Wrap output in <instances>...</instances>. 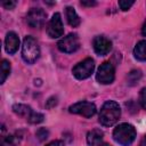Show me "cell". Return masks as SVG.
<instances>
[{"label":"cell","instance_id":"obj_1","mask_svg":"<svg viewBox=\"0 0 146 146\" xmlns=\"http://www.w3.org/2000/svg\"><path fill=\"white\" fill-rule=\"evenodd\" d=\"M121 115V108L114 100H107L100 108L99 122L105 127H111L117 122Z\"/></svg>","mask_w":146,"mask_h":146},{"label":"cell","instance_id":"obj_2","mask_svg":"<svg viewBox=\"0 0 146 146\" xmlns=\"http://www.w3.org/2000/svg\"><path fill=\"white\" fill-rule=\"evenodd\" d=\"M136 135H137L136 129L130 123H121L113 130L114 140L122 146L131 145L136 139Z\"/></svg>","mask_w":146,"mask_h":146},{"label":"cell","instance_id":"obj_3","mask_svg":"<svg viewBox=\"0 0 146 146\" xmlns=\"http://www.w3.org/2000/svg\"><path fill=\"white\" fill-rule=\"evenodd\" d=\"M39 56H40V48L36 40L31 35H26L23 40V46H22L23 59L29 64H33L34 62H36Z\"/></svg>","mask_w":146,"mask_h":146},{"label":"cell","instance_id":"obj_4","mask_svg":"<svg viewBox=\"0 0 146 146\" xmlns=\"http://www.w3.org/2000/svg\"><path fill=\"white\" fill-rule=\"evenodd\" d=\"M13 111L17 115L23 116L24 119H26V121L30 122V123H32V124L41 123L44 120V116H43L42 113L34 112L30 106L24 105V104H15L13 106Z\"/></svg>","mask_w":146,"mask_h":146},{"label":"cell","instance_id":"obj_5","mask_svg":"<svg viewBox=\"0 0 146 146\" xmlns=\"http://www.w3.org/2000/svg\"><path fill=\"white\" fill-rule=\"evenodd\" d=\"M94 70H95V62H94V59L92 58H86L82 62L78 63L73 67L72 73H73V75L76 79L83 80V79L89 78L92 74Z\"/></svg>","mask_w":146,"mask_h":146},{"label":"cell","instance_id":"obj_6","mask_svg":"<svg viewBox=\"0 0 146 146\" xmlns=\"http://www.w3.org/2000/svg\"><path fill=\"white\" fill-rule=\"evenodd\" d=\"M57 47L58 49L62 51V52H66V54H71V52H74L79 49L80 47V40H79V36L75 34V33H70L67 34L66 36L62 38L58 43H57Z\"/></svg>","mask_w":146,"mask_h":146},{"label":"cell","instance_id":"obj_7","mask_svg":"<svg viewBox=\"0 0 146 146\" xmlns=\"http://www.w3.org/2000/svg\"><path fill=\"white\" fill-rule=\"evenodd\" d=\"M114 78H115V70H114V66L110 63V62H104L97 73H96V79L99 83L102 84H110L114 81Z\"/></svg>","mask_w":146,"mask_h":146},{"label":"cell","instance_id":"obj_8","mask_svg":"<svg viewBox=\"0 0 146 146\" xmlns=\"http://www.w3.org/2000/svg\"><path fill=\"white\" fill-rule=\"evenodd\" d=\"M47 13L41 8H32L26 15V23L33 29H40L44 25Z\"/></svg>","mask_w":146,"mask_h":146},{"label":"cell","instance_id":"obj_9","mask_svg":"<svg viewBox=\"0 0 146 146\" xmlns=\"http://www.w3.org/2000/svg\"><path fill=\"white\" fill-rule=\"evenodd\" d=\"M70 112L73 113V114H79V115H82L84 117H91L92 115L96 114V105L94 103H90V102H78L73 105L70 106Z\"/></svg>","mask_w":146,"mask_h":146},{"label":"cell","instance_id":"obj_10","mask_svg":"<svg viewBox=\"0 0 146 146\" xmlns=\"http://www.w3.org/2000/svg\"><path fill=\"white\" fill-rule=\"evenodd\" d=\"M47 33L51 39H56L63 35L64 33V27H63V22L60 18L59 13H55L52 17L50 18L48 25H47Z\"/></svg>","mask_w":146,"mask_h":146},{"label":"cell","instance_id":"obj_11","mask_svg":"<svg viewBox=\"0 0 146 146\" xmlns=\"http://www.w3.org/2000/svg\"><path fill=\"white\" fill-rule=\"evenodd\" d=\"M94 50L99 56H105L112 50V42L104 35H98L92 41Z\"/></svg>","mask_w":146,"mask_h":146},{"label":"cell","instance_id":"obj_12","mask_svg":"<svg viewBox=\"0 0 146 146\" xmlns=\"http://www.w3.org/2000/svg\"><path fill=\"white\" fill-rule=\"evenodd\" d=\"M87 141L89 146H111L104 141V132L100 129H92L87 135Z\"/></svg>","mask_w":146,"mask_h":146},{"label":"cell","instance_id":"obj_13","mask_svg":"<svg viewBox=\"0 0 146 146\" xmlns=\"http://www.w3.org/2000/svg\"><path fill=\"white\" fill-rule=\"evenodd\" d=\"M18 46H19L18 35L15 32H8L7 35H6V39H5V48H6V51L8 54L13 55V54H15L17 51Z\"/></svg>","mask_w":146,"mask_h":146},{"label":"cell","instance_id":"obj_14","mask_svg":"<svg viewBox=\"0 0 146 146\" xmlns=\"http://www.w3.org/2000/svg\"><path fill=\"white\" fill-rule=\"evenodd\" d=\"M65 14H66V18H67V23L72 26V27H76L80 25L81 19L79 17V15L76 14L75 9L73 7H66L65 9Z\"/></svg>","mask_w":146,"mask_h":146},{"label":"cell","instance_id":"obj_15","mask_svg":"<svg viewBox=\"0 0 146 146\" xmlns=\"http://www.w3.org/2000/svg\"><path fill=\"white\" fill-rule=\"evenodd\" d=\"M133 55L138 60H146V40H141L136 44L133 49Z\"/></svg>","mask_w":146,"mask_h":146},{"label":"cell","instance_id":"obj_16","mask_svg":"<svg viewBox=\"0 0 146 146\" xmlns=\"http://www.w3.org/2000/svg\"><path fill=\"white\" fill-rule=\"evenodd\" d=\"M10 74V63L7 59H2L1 62V76H0V83H3L8 75Z\"/></svg>","mask_w":146,"mask_h":146},{"label":"cell","instance_id":"obj_17","mask_svg":"<svg viewBox=\"0 0 146 146\" xmlns=\"http://www.w3.org/2000/svg\"><path fill=\"white\" fill-rule=\"evenodd\" d=\"M17 137L14 135H8V136H3L2 140H1V146H16L17 144Z\"/></svg>","mask_w":146,"mask_h":146},{"label":"cell","instance_id":"obj_18","mask_svg":"<svg viewBox=\"0 0 146 146\" xmlns=\"http://www.w3.org/2000/svg\"><path fill=\"white\" fill-rule=\"evenodd\" d=\"M141 78V72L139 70H133L128 74V81L130 82V84H133L135 82H137L139 79Z\"/></svg>","mask_w":146,"mask_h":146},{"label":"cell","instance_id":"obj_19","mask_svg":"<svg viewBox=\"0 0 146 146\" xmlns=\"http://www.w3.org/2000/svg\"><path fill=\"white\" fill-rule=\"evenodd\" d=\"M139 104L144 110H146V87H144L139 92Z\"/></svg>","mask_w":146,"mask_h":146},{"label":"cell","instance_id":"obj_20","mask_svg":"<svg viewBox=\"0 0 146 146\" xmlns=\"http://www.w3.org/2000/svg\"><path fill=\"white\" fill-rule=\"evenodd\" d=\"M48 130H46L44 128H41V129H39L38 131H36V137L39 138V140H44L47 137H48Z\"/></svg>","mask_w":146,"mask_h":146},{"label":"cell","instance_id":"obj_21","mask_svg":"<svg viewBox=\"0 0 146 146\" xmlns=\"http://www.w3.org/2000/svg\"><path fill=\"white\" fill-rule=\"evenodd\" d=\"M132 5H133V1H124V0L119 1V6L122 10H128Z\"/></svg>","mask_w":146,"mask_h":146},{"label":"cell","instance_id":"obj_22","mask_svg":"<svg viewBox=\"0 0 146 146\" xmlns=\"http://www.w3.org/2000/svg\"><path fill=\"white\" fill-rule=\"evenodd\" d=\"M2 6L6 9H13L16 6V1H3L2 2Z\"/></svg>","mask_w":146,"mask_h":146},{"label":"cell","instance_id":"obj_23","mask_svg":"<svg viewBox=\"0 0 146 146\" xmlns=\"http://www.w3.org/2000/svg\"><path fill=\"white\" fill-rule=\"evenodd\" d=\"M56 104H57V98H56V97H51V98H49V99H48V102H47L46 106H47L48 108H50V107L55 106Z\"/></svg>","mask_w":146,"mask_h":146},{"label":"cell","instance_id":"obj_24","mask_svg":"<svg viewBox=\"0 0 146 146\" xmlns=\"http://www.w3.org/2000/svg\"><path fill=\"white\" fill-rule=\"evenodd\" d=\"M46 146H65L63 140H52L49 144H47Z\"/></svg>","mask_w":146,"mask_h":146},{"label":"cell","instance_id":"obj_25","mask_svg":"<svg viewBox=\"0 0 146 146\" xmlns=\"http://www.w3.org/2000/svg\"><path fill=\"white\" fill-rule=\"evenodd\" d=\"M81 5L82 6H89V7H91V6H96L97 2L96 1H81Z\"/></svg>","mask_w":146,"mask_h":146},{"label":"cell","instance_id":"obj_26","mask_svg":"<svg viewBox=\"0 0 146 146\" xmlns=\"http://www.w3.org/2000/svg\"><path fill=\"white\" fill-rule=\"evenodd\" d=\"M141 34H143L144 36H146V21H145V23H144V25H143V27H141Z\"/></svg>","mask_w":146,"mask_h":146},{"label":"cell","instance_id":"obj_27","mask_svg":"<svg viewBox=\"0 0 146 146\" xmlns=\"http://www.w3.org/2000/svg\"><path fill=\"white\" fill-rule=\"evenodd\" d=\"M139 146H146V136H144L139 143Z\"/></svg>","mask_w":146,"mask_h":146}]
</instances>
